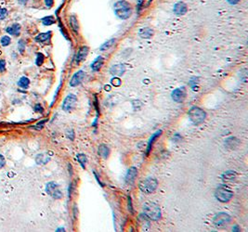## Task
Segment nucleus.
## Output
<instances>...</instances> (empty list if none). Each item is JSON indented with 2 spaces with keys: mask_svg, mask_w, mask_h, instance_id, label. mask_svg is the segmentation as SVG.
<instances>
[{
  "mask_svg": "<svg viewBox=\"0 0 248 232\" xmlns=\"http://www.w3.org/2000/svg\"><path fill=\"white\" fill-rule=\"evenodd\" d=\"M115 12L116 16L121 20L128 19L132 14V8L131 5L126 2V0H119L114 6Z\"/></svg>",
  "mask_w": 248,
  "mask_h": 232,
  "instance_id": "1",
  "label": "nucleus"
},
{
  "mask_svg": "<svg viewBox=\"0 0 248 232\" xmlns=\"http://www.w3.org/2000/svg\"><path fill=\"white\" fill-rule=\"evenodd\" d=\"M143 212L146 217L151 220L157 221L161 218V209L154 202H146L143 205Z\"/></svg>",
  "mask_w": 248,
  "mask_h": 232,
  "instance_id": "2",
  "label": "nucleus"
},
{
  "mask_svg": "<svg viewBox=\"0 0 248 232\" xmlns=\"http://www.w3.org/2000/svg\"><path fill=\"white\" fill-rule=\"evenodd\" d=\"M189 117L192 124L200 125L206 120V113L204 110H202L199 107H192L189 111Z\"/></svg>",
  "mask_w": 248,
  "mask_h": 232,
  "instance_id": "3",
  "label": "nucleus"
},
{
  "mask_svg": "<svg viewBox=\"0 0 248 232\" xmlns=\"http://www.w3.org/2000/svg\"><path fill=\"white\" fill-rule=\"evenodd\" d=\"M157 186H158V181H157L155 178L149 177V178L142 180L140 183L139 187L142 192L147 193V194H151L155 191V190L157 189Z\"/></svg>",
  "mask_w": 248,
  "mask_h": 232,
  "instance_id": "4",
  "label": "nucleus"
},
{
  "mask_svg": "<svg viewBox=\"0 0 248 232\" xmlns=\"http://www.w3.org/2000/svg\"><path fill=\"white\" fill-rule=\"evenodd\" d=\"M215 196L221 202H228L232 198L233 192L229 188L224 187V186H220V187H218L216 190Z\"/></svg>",
  "mask_w": 248,
  "mask_h": 232,
  "instance_id": "5",
  "label": "nucleus"
},
{
  "mask_svg": "<svg viewBox=\"0 0 248 232\" xmlns=\"http://www.w3.org/2000/svg\"><path fill=\"white\" fill-rule=\"evenodd\" d=\"M46 191L49 196H51L54 199H60L62 197V193L60 190L59 185L55 182H49L47 184Z\"/></svg>",
  "mask_w": 248,
  "mask_h": 232,
  "instance_id": "6",
  "label": "nucleus"
},
{
  "mask_svg": "<svg viewBox=\"0 0 248 232\" xmlns=\"http://www.w3.org/2000/svg\"><path fill=\"white\" fill-rule=\"evenodd\" d=\"M232 220L231 216H229L226 213H219L216 215V216L213 219V223L216 227H223L230 223Z\"/></svg>",
  "mask_w": 248,
  "mask_h": 232,
  "instance_id": "7",
  "label": "nucleus"
},
{
  "mask_svg": "<svg viewBox=\"0 0 248 232\" xmlns=\"http://www.w3.org/2000/svg\"><path fill=\"white\" fill-rule=\"evenodd\" d=\"M76 101H77V98L75 95H73V94L68 95L65 98V100L62 103V110L65 111H72L75 108Z\"/></svg>",
  "mask_w": 248,
  "mask_h": 232,
  "instance_id": "8",
  "label": "nucleus"
},
{
  "mask_svg": "<svg viewBox=\"0 0 248 232\" xmlns=\"http://www.w3.org/2000/svg\"><path fill=\"white\" fill-rule=\"evenodd\" d=\"M186 97V90L184 87L177 88L172 92V99L176 102H182Z\"/></svg>",
  "mask_w": 248,
  "mask_h": 232,
  "instance_id": "9",
  "label": "nucleus"
},
{
  "mask_svg": "<svg viewBox=\"0 0 248 232\" xmlns=\"http://www.w3.org/2000/svg\"><path fill=\"white\" fill-rule=\"evenodd\" d=\"M85 74H86L83 71H78L77 73H75L70 81V85L71 86H77L78 85H80L85 78Z\"/></svg>",
  "mask_w": 248,
  "mask_h": 232,
  "instance_id": "10",
  "label": "nucleus"
},
{
  "mask_svg": "<svg viewBox=\"0 0 248 232\" xmlns=\"http://www.w3.org/2000/svg\"><path fill=\"white\" fill-rule=\"evenodd\" d=\"M125 72H126V67L123 64L114 65L110 70L111 74L114 75V76H121V75H123L125 74Z\"/></svg>",
  "mask_w": 248,
  "mask_h": 232,
  "instance_id": "11",
  "label": "nucleus"
},
{
  "mask_svg": "<svg viewBox=\"0 0 248 232\" xmlns=\"http://www.w3.org/2000/svg\"><path fill=\"white\" fill-rule=\"evenodd\" d=\"M137 175H138V169L136 167H130L126 176V182L127 184H132L135 181V179H136Z\"/></svg>",
  "mask_w": 248,
  "mask_h": 232,
  "instance_id": "12",
  "label": "nucleus"
},
{
  "mask_svg": "<svg viewBox=\"0 0 248 232\" xmlns=\"http://www.w3.org/2000/svg\"><path fill=\"white\" fill-rule=\"evenodd\" d=\"M188 11V8H187V5L183 2H177L175 6H174V12L178 15V16H181V15H184L186 14Z\"/></svg>",
  "mask_w": 248,
  "mask_h": 232,
  "instance_id": "13",
  "label": "nucleus"
},
{
  "mask_svg": "<svg viewBox=\"0 0 248 232\" xmlns=\"http://www.w3.org/2000/svg\"><path fill=\"white\" fill-rule=\"evenodd\" d=\"M87 54H88V48L86 45H84V46H82V48H80L75 55L76 63H79L80 61L84 60L86 59V57L87 56Z\"/></svg>",
  "mask_w": 248,
  "mask_h": 232,
  "instance_id": "14",
  "label": "nucleus"
},
{
  "mask_svg": "<svg viewBox=\"0 0 248 232\" xmlns=\"http://www.w3.org/2000/svg\"><path fill=\"white\" fill-rule=\"evenodd\" d=\"M239 144H240L239 140L234 136H231L225 140V146L231 150H235L239 146Z\"/></svg>",
  "mask_w": 248,
  "mask_h": 232,
  "instance_id": "15",
  "label": "nucleus"
},
{
  "mask_svg": "<svg viewBox=\"0 0 248 232\" xmlns=\"http://www.w3.org/2000/svg\"><path fill=\"white\" fill-rule=\"evenodd\" d=\"M161 134H162V130H158V131H156V132L151 136V137L150 138V140H149V142H148V146H147V152H146L147 155H148V154L150 153V151L151 150V147H152L154 141L160 136Z\"/></svg>",
  "mask_w": 248,
  "mask_h": 232,
  "instance_id": "16",
  "label": "nucleus"
},
{
  "mask_svg": "<svg viewBox=\"0 0 248 232\" xmlns=\"http://www.w3.org/2000/svg\"><path fill=\"white\" fill-rule=\"evenodd\" d=\"M139 34L141 38H144V39H150L151 38V36L153 35V30L151 29V28H142L140 30L139 32Z\"/></svg>",
  "mask_w": 248,
  "mask_h": 232,
  "instance_id": "17",
  "label": "nucleus"
},
{
  "mask_svg": "<svg viewBox=\"0 0 248 232\" xmlns=\"http://www.w3.org/2000/svg\"><path fill=\"white\" fill-rule=\"evenodd\" d=\"M104 63V59L102 57H98L91 64V69L93 70L94 72H98L100 70V68L102 67Z\"/></svg>",
  "mask_w": 248,
  "mask_h": 232,
  "instance_id": "18",
  "label": "nucleus"
},
{
  "mask_svg": "<svg viewBox=\"0 0 248 232\" xmlns=\"http://www.w3.org/2000/svg\"><path fill=\"white\" fill-rule=\"evenodd\" d=\"M51 37V32H48V33H42L39 34L36 37H35V41L39 42V43H46L48 42Z\"/></svg>",
  "mask_w": 248,
  "mask_h": 232,
  "instance_id": "19",
  "label": "nucleus"
},
{
  "mask_svg": "<svg viewBox=\"0 0 248 232\" xmlns=\"http://www.w3.org/2000/svg\"><path fill=\"white\" fill-rule=\"evenodd\" d=\"M50 156L47 154H38L35 158V161L38 165H46L48 161H49Z\"/></svg>",
  "mask_w": 248,
  "mask_h": 232,
  "instance_id": "20",
  "label": "nucleus"
},
{
  "mask_svg": "<svg viewBox=\"0 0 248 232\" xmlns=\"http://www.w3.org/2000/svg\"><path fill=\"white\" fill-rule=\"evenodd\" d=\"M109 154H110V149L106 145L101 144L99 147V155L101 156L104 159H107L109 157Z\"/></svg>",
  "mask_w": 248,
  "mask_h": 232,
  "instance_id": "21",
  "label": "nucleus"
},
{
  "mask_svg": "<svg viewBox=\"0 0 248 232\" xmlns=\"http://www.w3.org/2000/svg\"><path fill=\"white\" fill-rule=\"evenodd\" d=\"M237 174L234 171H226L222 174V178L226 181H232L236 178Z\"/></svg>",
  "mask_w": 248,
  "mask_h": 232,
  "instance_id": "22",
  "label": "nucleus"
},
{
  "mask_svg": "<svg viewBox=\"0 0 248 232\" xmlns=\"http://www.w3.org/2000/svg\"><path fill=\"white\" fill-rule=\"evenodd\" d=\"M29 85H30V80L27 78V77H21V78H20V80L18 81V85L20 87V88H24V89H26V88H28V86H29Z\"/></svg>",
  "mask_w": 248,
  "mask_h": 232,
  "instance_id": "23",
  "label": "nucleus"
},
{
  "mask_svg": "<svg viewBox=\"0 0 248 232\" xmlns=\"http://www.w3.org/2000/svg\"><path fill=\"white\" fill-rule=\"evenodd\" d=\"M70 24H71V27L73 28V30L77 33L78 30H79V25H78V20H77V18L75 16V15H72L70 17Z\"/></svg>",
  "mask_w": 248,
  "mask_h": 232,
  "instance_id": "24",
  "label": "nucleus"
},
{
  "mask_svg": "<svg viewBox=\"0 0 248 232\" xmlns=\"http://www.w3.org/2000/svg\"><path fill=\"white\" fill-rule=\"evenodd\" d=\"M42 22L44 25H52L53 23H55V18L53 16H47V17H44L42 18Z\"/></svg>",
  "mask_w": 248,
  "mask_h": 232,
  "instance_id": "25",
  "label": "nucleus"
},
{
  "mask_svg": "<svg viewBox=\"0 0 248 232\" xmlns=\"http://www.w3.org/2000/svg\"><path fill=\"white\" fill-rule=\"evenodd\" d=\"M115 39H111V40H109V41H107L106 43H104L101 46H100V50L101 51H105V50H108L111 46H112L115 45Z\"/></svg>",
  "mask_w": 248,
  "mask_h": 232,
  "instance_id": "26",
  "label": "nucleus"
},
{
  "mask_svg": "<svg viewBox=\"0 0 248 232\" xmlns=\"http://www.w3.org/2000/svg\"><path fill=\"white\" fill-rule=\"evenodd\" d=\"M76 158H77L78 161H79V164L81 165V166L85 169V168H86V164L87 162V158H86V156L85 154L80 153V154H78V155L76 156Z\"/></svg>",
  "mask_w": 248,
  "mask_h": 232,
  "instance_id": "27",
  "label": "nucleus"
},
{
  "mask_svg": "<svg viewBox=\"0 0 248 232\" xmlns=\"http://www.w3.org/2000/svg\"><path fill=\"white\" fill-rule=\"evenodd\" d=\"M12 28V32H13V35L15 36H19L20 34V25L19 23H14V24L11 26Z\"/></svg>",
  "mask_w": 248,
  "mask_h": 232,
  "instance_id": "28",
  "label": "nucleus"
},
{
  "mask_svg": "<svg viewBox=\"0 0 248 232\" xmlns=\"http://www.w3.org/2000/svg\"><path fill=\"white\" fill-rule=\"evenodd\" d=\"M111 84L112 85H114V86L117 87V86H120V85H121L122 81H121V79H120L119 77L115 76L114 78H112V79L111 80Z\"/></svg>",
  "mask_w": 248,
  "mask_h": 232,
  "instance_id": "29",
  "label": "nucleus"
},
{
  "mask_svg": "<svg viewBox=\"0 0 248 232\" xmlns=\"http://www.w3.org/2000/svg\"><path fill=\"white\" fill-rule=\"evenodd\" d=\"M44 60H45L44 55L42 53H37V55H36V61H35L36 65L37 66H41L43 64V62H44Z\"/></svg>",
  "mask_w": 248,
  "mask_h": 232,
  "instance_id": "30",
  "label": "nucleus"
},
{
  "mask_svg": "<svg viewBox=\"0 0 248 232\" xmlns=\"http://www.w3.org/2000/svg\"><path fill=\"white\" fill-rule=\"evenodd\" d=\"M1 45H3V46H7V45H9V44H10V42H11V39H10V37L9 36H8V35H5V36H3L2 38H1Z\"/></svg>",
  "mask_w": 248,
  "mask_h": 232,
  "instance_id": "31",
  "label": "nucleus"
},
{
  "mask_svg": "<svg viewBox=\"0 0 248 232\" xmlns=\"http://www.w3.org/2000/svg\"><path fill=\"white\" fill-rule=\"evenodd\" d=\"M8 9L5 8H1L0 7V20H2L4 19H6V17L8 16Z\"/></svg>",
  "mask_w": 248,
  "mask_h": 232,
  "instance_id": "32",
  "label": "nucleus"
},
{
  "mask_svg": "<svg viewBox=\"0 0 248 232\" xmlns=\"http://www.w3.org/2000/svg\"><path fill=\"white\" fill-rule=\"evenodd\" d=\"M18 49H19V51L20 53H24V49H25V42L24 40H20L19 41V45H18Z\"/></svg>",
  "mask_w": 248,
  "mask_h": 232,
  "instance_id": "33",
  "label": "nucleus"
},
{
  "mask_svg": "<svg viewBox=\"0 0 248 232\" xmlns=\"http://www.w3.org/2000/svg\"><path fill=\"white\" fill-rule=\"evenodd\" d=\"M6 70V61L4 60H0V73L5 72Z\"/></svg>",
  "mask_w": 248,
  "mask_h": 232,
  "instance_id": "34",
  "label": "nucleus"
},
{
  "mask_svg": "<svg viewBox=\"0 0 248 232\" xmlns=\"http://www.w3.org/2000/svg\"><path fill=\"white\" fill-rule=\"evenodd\" d=\"M6 164V161H5V158L3 155L0 154V168H2Z\"/></svg>",
  "mask_w": 248,
  "mask_h": 232,
  "instance_id": "35",
  "label": "nucleus"
},
{
  "mask_svg": "<svg viewBox=\"0 0 248 232\" xmlns=\"http://www.w3.org/2000/svg\"><path fill=\"white\" fill-rule=\"evenodd\" d=\"M143 2H144V0H138V5H137V8H138V12H140V9H142Z\"/></svg>",
  "mask_w": 248,
  "mask_h": 232,
  "instance_id": "36",
  "label": "nucleus"
},
{
  "mask_svg": "<svg viewBox=\"0 0 248 232\" xmlns=\"http://www.w3.org/2000/svg\"><path fill=\"white\" fill-rule=\"evenodd\" d=\"M35 111H38V112H43L44 109H43V107H42L40 104H36V105L35 106Z\"/></svg>",
  "mask_w": 248,
  "mask_h": 232,
  "instance_id": "37",
  "label": "nucleus"
},
{
  "mask_svg": "<svg viewBox=\"0 0 248 232\" xmlns=\"http://www.w3.org/2000/svg\"><path fill=\"white\" fill-rule=\"evenodd\" d=\"M53 0H45V4H46V6L48 8H51L53 6Z\"/></svg>",
  "mask_w": 248,
  "mask_h": 232,
  "instance_id": "38",
  "label": "nucleus"
},
{
  "mask_svg": "<svg viewBox=\"0 0 248 232\" xmlns=\"http://www.w3.org/2000/svg\"><path fill=\"white\" fill-rule=\"evenodd\" d=\"M128 210L131 212V213H133V207H132V201H131V198H130V196H128Z\"/></svg>",
  "mask_w": 248,
  "mask_h": 232,
  "instance_id": "39",
  "label": "nucleus"
},
{
  "mask_svg": "<svg viewBox=\"0 0 248 232\" xmlns=\"http://www.w3.org/2000/svg\"><path fill=\"white\" fill-rule=\"evenodd\" d=\"M227 1L230 3V4H232V5H235V4H237L240 0H227Z\"/></svg>",
  "mask_w": 248,
  "mask_h": 232,
  "instance_id": "40",
  "label": "nucleus"
},
{
  "mask_svg": "<svg viewBox=\"0 0 248 232\" xmlns=\"http://www.w3.org/2000/svg\"><path fill=\"white\" fill-rule=\"evenodd\" d=\"M6 32H7L8 34H9L13 35V32H12V28H11V27H8V28L6 29Z\"/></svg>",
  "mask_w": 248,
  "mask_h": 232,
  "instance_id": "41",
  "label": "nucleus"
},
{
  "mask_svg": "<svg viewBox=\"0 0 248 232\" xmlns=\"http://www.w3.org/2000/svg\"><path fill=\"white\" fill-rule=\"evenodd\" d=\"M27 1H28V0H19V3L21 4V5H24V4H26Z\"/></svg>",
  "mask_w": 248,
  "mask_h": 232,
  "instance_id": "42",
  "label": "nucleus"
},
{
  "mask_svg": "<svg viewBox=\"0 0 248 232\" xmlns=\"http://www.w3.org/2000/svg\"><path fill=\"white\" fill-rule=\"evenodd\" d=\"M232 229H233V231H239V227L237 226H235Z\"/></svg>",
  "mask_w": 248,
  "mask_h": 232,
  "instance_id": "43",
  "label": "nucleus"
},
{
  "mask_svg": "<svg viewBox=\"0 0 248 232\" xmlns=\"http://www.w3.org/2000/svg\"><path fill=\"white\" fill-rule=\"evenodd\" d=\"M105 90H106V91H110V86H107V85H106V86H105Z\"/></svg>",
  "mask_w": 248,
  "mask_h": 232,
  "instance_id": "44",
  "label": "nucleus"
},
{
  "mask_svg": "<svg viewBox=\"0 0 248 232\" xmlns=\"http://www.w3.org/2000/svg\"><path fill=\"white\" fill-rule=\"evenodd\" d=\"M57 231H65V230H64V228H58Z\"/></svg>",
  "mask_w": 248,
  "mask_h": 232,
  "instance_id": "45",
  "label": "nucleus"
}]
</instances>
